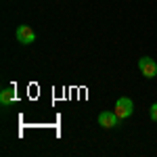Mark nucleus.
<instances>
[{
    "label": "nucleus",
    "instance_id": "5",
    "mask_svg": "<svg viewBox=\"0 0 157 157\" xmlns=\"http://www.w3.org/2000/svg\"><path fill=\"white\" fill-rule=\"evenodd\" d=\"M15 98H17V94H15L13 88H4V90L0 92V103H2V105H11Z\"/></svg>",
    "mask_w": 157,
    "mask_h": 157
},
{
    "label": "nucleus",
    "instance_id": "1",
    "mask_svg": "<svg viewBox=\"0 0 157 157\" xmlns=\"http://www.w3.org/2000/svg\"><path fill=\"white\" fill-rule=\"evenodd\" d=\"M113 111H115V115H117L120 120H128V117L132 115V111H134V103L128 97H121V98H117V101H115Z\"/></svg>",
    "mask_w": 157,
    "mask_h": 157
},
{
    "label": "nucleus",
    "instance_id": "3",
    "mask_svg": "<svg viewBox=\"0 0 157 157\" xmlns=\"http://www.w3.org/2000/svg\"><path fill=\"white\" fill-rule=\"evenodd\" d=\"M15 36H17V40H19L21 44H32V42L36 40V32H34L29 25H19Z\"/></svg>",
    "mask_w": 157,
    "mask_h": 157
},
{
    "label": "nucleus",
    "instance_id": "6",
    "mask_svg": "<svg viewBox=\"0 0 157 157\" xmlns=\"http://www.w3.org/2000/svg\"><path fill=\"white\" fill-rule=\"evenodd\" d=\"M149 117H151L153 121H157V103L151 105V109H149Z\"/></svg>",
    "mask_w": 157,
    "mask_h": 157
},
{
    "label": "nucleus",
    "instance_id": "2",
    "mask_svg": "<svg viewBox=\"0 0 157 157\" xmlns=\"http://www.w3.org/2000/svg\"><path fill=\"white\" fill-rule=\"evenodd\" d=\"M138 69H140V73L145 75L147 80L149 78H155L157 75V63L151 57H143V59L138 61Z\"/></svg>",
    "mask_w": 157,
    "mask_h": 157
},
{
    "label": "nucleus",
    "instance_id": "4",
    "mask_svg": "<svg viewBox=\"0 0 157 157\" xmlns=\"http://www.w3.org/2000/svg\"><path fill=\"white\" fill-rule=\"evenodd\" d=\"M98 124L103 128H115L120 124V117L115 115V111H101L98 113Z\"/></svg>",
    "mask_w": 157,
    "mask_h": 157
}]
</instances>
